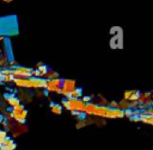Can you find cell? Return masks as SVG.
Masks as SVG:
<instances>
[{"label": "cell", "instance_id": "cell-1", "mask_svg": "<svg viewBox=\"0 0 153 150\" xmlns=\"http://www.w3.org/2000/svg\"><path fill=\"white\" fill-rule=\"evenodd\" d=\"M61 106L71 112H82L85 108V104L81 101V99H65L62 100Z\"/></svg>", "mask_w": 153, "mask_h": 150}, {"label": "cell", "instance_id": "cell-2", "mask_svg": "<svg viewBox=\"0 0 153 150\" xmlns=\"http://www.w3.org/2000/svg\"><path fill=\"white\" fill-rule=\"evenodd\" d=\"M32 68L17 65L12 69V77L13 79H29L32 77Z\"/></svg>", "mask_w": 153, "mask_h": 150}, {"label": "cell", "instance_id": "cell-3", "mask_svg": "<svg viewBox=\"0 0 153 150\" xmlns=\"http://www.w3.org/2000/svg\"><path fill=\"white\" fill-rule=\"evenodd\" d=\"M76 88V83L74 80H69V79H62V83H61V92L60 95L65 96L66 99L68 98V95Z\"/></svg>", "mask_w": 153, "mask_h": 150}, {"label": "cell", "instance_id": "cell-4", "mask_svg": "<svg viewBox=\"0 0 153 150\" xmlns=\"http://www.w3.org/2000/svg\"><path fill=\"white\" fill-rule=\"evenodd\" d=\"M61 83H62V79L61 77L55 79V80H47L44 90L48 92V93L60 94V92H61Z\"/></svg>", "mask_w": 153, "mask_h": 150}, {"label": "cell", "instance_id": "cell-5", "mask_svg": "<svg viewBox=\"0 0 153 150\" xmlns=\"http://www.w3.org/2000/svg\"><path fill=\"white\" fill-rule=\"evenodd\" d=\"M13 85L18 89H25V90L33 89L31 77H29V79H13Z\"/></svg>", "mask_w": 153, "mask_h": 150}, {"label": "cell", "instance_id": "cell-6", "mask_svg": "<svg viewBox=\"0 0 153 150\" xmlns=\"http://www.w3.org/2000/svg\"><path fill=\"white\" fill-rule=\"evenodd\" d=\"M17 98H18V100L20 101V104H27V102H31L32 101V94L29 92V90H25V89H18L17 92H16V94H14Z\"/></svg>", "mask_w": 153, "mask_h": 150}, {"label": "cell", "instance_id": "cell-7", "mask_svg": "<svg viewBox=\"0 0 153 150\" xmlns=\"http://www.w3.org/2000/svg\"><path fill=\"white\" fill-rule=\"evenodd\" d=\"M140 95H141V92H139V90H126L123 94V99L129 102L139 101Z\"/></svg>", "mask_w": 153, "mask_h": 150}, {"label": "cell", "instance_id": "cell-8", "mask_svg": "<svg viewBox=\"0 0 153 150\" xmlns=\"http://www.w3.org/2000/svg\"><path fill=\"white\" fill-rule=\"evenodd\" d=\"M29 131V127H27V125H25V124H17V126H16V129L12 131V139L13 138H17V137H19L20 135H24V133H26Z\"/></svg>", "mask_w": 153, "mask_h": 150}, {"label": "cell", "instance_id": "cell-9", "mask_svg": "<svg viewBox=\"0 0 153 150\" xmlns=\"http://www.w3.org/2000/svg\"><path fill=\"white\" fill-rule=\"evenodd\" d=\"M16 149H17V144L11 137H7L4 140V143L0 145V150H16Z\"/></svg>", "mask_w": 153, "mask_h": 150}, {"label": "cell", "instance_id": "cell-10", "mask_svg": "<svg viewBox=\"0 0 153 150\" xmlns=\"http://www.w3.org/2000/svg\"><path fill=\"white\" fill-rule=\"evenodd\" d=\"M5 100H6L7 105H8L11 108H13V107L20 105V101L18 100V98H17L14 94H5Z\"/></svg>", "mask_w": 153, "mask_h": 150}, {"label": "cell", "instance_id": "cell-11", "mask_svg": "<svg viewBox=\"0 0 153 150\" xmlns=\"http://www.w3.org/2000/svg\"><path fill=\"white\" fill-rule=\"evenodd\" d=\"M1 125L4 126V129H5L6 132H12V131L16 129L17 123L13 121V120H6V119H5V120L1 123Z\"/></svg>", "mask_w": 153, "mask_h": 150}, {"label": "cell", "instance_id": "cell-12", "mask_svg": "<svg viewBox=\"0 0 153 150\" xmlns=\"http://www.w3.org/2000/svg\"><path fill=\"white\" fill-rule=\"evenodd\" d=\"M49 108H50L51 113H54V114H56V115H60V114L62 113V106H61V104H57V102H50Z\"/></svg>", "mask_w": 153, "mask_h": 150}, {"label": "cell", "instance_id": "cell-13", "mask_svg": "<svg viewBox=\"0 0 153 150\" xmlns=\"http://www.w3.org/2000/svg\"><path fill=\"white\" fill-rule=\"evenodd\" d=\"M81 98H82V89L79 88V87H76V88L68 95L67 99H81Z\"/></svg>", "mask_w": 153, "mask_h": 150}, {"label": "cell", "instance_id": "cell-14", "mask_svg": "<svg viewBox=\"0 0 153 150\" xmlns=\"http://www.w3.org/2000/svg\"><path fill=\"white\" fill-rule=\"evenodd\" d=\"M59 77L60 76H59L57 71H55L53 69H48V71H47V74L44 75L43 79H45V80H55V79H59Z\"/></svg>", "mask_w": 153, "mask_h": 150}, {"label": "cell", "instance_id": "cell-15", "mask_svg": "<svg viewBox=\"0 0 153 150\" xmlns=\"http://www.w3.org/2000/svg\"><path fill=\"white\" fill-rule=\"evenodd\" d=\"M8 62H10V58L7 57V55L2 54V55L0 56V69L8 68Z\"/></svg>", "mask_w": 153, "mask_h": 150}, {"label": "cell", "instance_id": "cell-16", "mask_svg": "<svg viewBox=\"0 0 153 150\" xmlns=\"http://www.w3.org/2000/svg\"><path fill=\"white\" fill-rule=\"evenodd\" d=\"M118 102V108L122 110V111H126V110H131L130 108V102L127 101V100H121V101H117Z\"/></svg>", "mask_w": 153, "mask_h": 150}, {"label": "cell", "instance_id": "cell-17", "mask_svg": "<svg viewBox=\"0 0 153 150\" xmlns=\"http://www.w3.org/2000/svg\"><path fill=\"white\" fill-rule=\"evenodd\" d=\"M48 69H49V68H48L45 64H41L39 67H37V68H36V70L39 73V75H41V77H42V79H43V77H44V75L47 74Z\"/></svg>", "mask_w": 153, "mask_h": 150}, {"label": "cell", "instance_id": "cell-18", "mask_svg": "<svg viewBox=\"0 0 153 150\" xmlns=\"http://www.w3.org/2000/svg\"><path fill=\"white\" fill-rule=\"evenodd\" d=\"M0 74H1L2 76H8V75H11V76H12V69H10V68L1 69V70H0Z\"/></svg>", "mask_w": 153, "mask_h": 150}, {"label": "cell", "instance_id": "cell-19", "mask_svg": "<svg viewBox=\"0 0 153 150\" xmlns=\"http://www.w3.org/2000/svg\"><path fill=\"white\" fill-rule=\"evenodd\" d=\"M8 136H7V132L5 131V130H0V145L4 143V140L7 138Z\"/></svg>", "mask_w": 153, "mask_h": 150}, {"label": "cell", "instance_id": "cell-20", "mask_svg": "<svg viewBox=\"0 0 153 150\" xmlns=\"http://www.w3.org/2000/svg\"><path fill=\"white\" fill-rule=\"evenodd\" d=\"M35 95L38 98V99H42V98H45L47 96V92H44V90H36L35 92Z\"/></svg>", "mask_w": 153, "mask_h": 150}, {"label": "cell", "instance_id": "cell-21", "mask_svg": "<svg viewBox=\"0 0 153 150\" xmlns=\"http://www.w3.org/2000/svg\"><path fill=\"white\" fill-rule=\"evenodd\" d=\"M17 65H19V64H18V62H17L14 58L10 60V62H8V68H10V69H13V68L17 67Z\"/></svg>", "mask_w": 153, "mask_h": 150}, {"label": "cell", "instance_id": "cell-22", "mask_svg": "<svg viewBox=\"0 0 153 150\" xmlns=\"http://www.w3.org/2000/svg\"><path fill=\"white\" fill-rule=\"evenodd\" d=\"M2 82H4V83L13 82V77H12L11 75H8V76H2Z\"/></svg>", "mask_w": 153, "mask_h": 150}, {"label": "cell", "instance_id": "cell-23", "mask_svg": "<svg viewBox=\"0 0 153 150\" xmlns=\"http://www.w3.org/2000/svg\"><path fill=\"white\" fill-rule=\"evenodd\" d=\"M5 39H6L5 36H0V43H1V42H5Z\"/></svg>", "mask_w": 153, "mask_h": 150}, {"label": "cell", "instance_id": "cell-24", "mask_svg": "<svg viewBox=\"0 0 153 150\" xmlns=\"http://www.w3.org/2000/svg\"><path fill=\"white\" fill-rule=\"evenodd\" d=\"M2 2H4V4H11V2H12V0H4Z\"/></svg>", "mask_w": 153, "mask_h": 150}, {"label": "cell", "instance_id": "cell-25", "mask_svg": "<svg viewBox=\"0 0 153 150\" xmlns=\"http://www.w3.org/2000/svg\"><path fill=\"white\" fill-rule=\"evenodd\" d=\"M4 120H5V118H4V115H1V114H0V124H1V123H2Z\"/></svg>", "mask_w": 153, "mask_h": 150}, {"label": "cell", "instance_id": "cell-26", "mask_svg": "<svg viewBox=\"0 0 153 150\" xmlns=\"http://www.w3.org/2000/svg\"><path fill=\"white\" fill-rule=\"evenodd\" d=\"M41 64H43V63H42V62H37V63H36V65H35V68H37V67H39Z\"/></svg>", "mask_w": 153, "mask_h": 150}, {"label": "cell", "instance_id": "cell-27", "mask_svg": "<svg viewBox=\"0 0 153 150\" xmlns=\"http://www.w3.org/2000/svg\"><path fill=\"white\" fill-rule=\"evenodd\" d=\"M0 82H2V75L0 74Z\"/></svg>", "mask_w": 153, "mask_h": 150}, {"label": "cell", "instance_id": "cell-28", "mask_svg": "<svg viewBox=\"0 0 153 150\" xmlns=\"http://www.w3.org/2000/svg\"><path fill=\"white\" fill-rule=\"evenodd\" d=\"M2 51H4V50H2V49H1V48H0V56H1V55H2Z\"/></svg>", "mask_w": 153, "mask_h": 150}, {"label": "cell", "instance_id": "cell-29", "mask_svg": "<svg viewBox=\"0 0 153 150\" xmlns=\"http://www.w3.org/2000/svg\"><path fill=\"white\" fill-rule=\"evenodd\" d=\"M0 70H1V69H0Z\"/></svg>", "mask_w": 153, "mask_h": 150}]
</instances>
